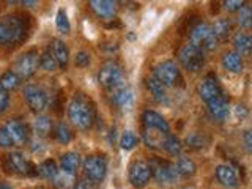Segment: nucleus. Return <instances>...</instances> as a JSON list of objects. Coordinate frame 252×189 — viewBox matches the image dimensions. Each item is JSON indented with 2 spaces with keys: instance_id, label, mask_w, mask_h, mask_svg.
<instances>
[{
  "instance_id": "obj_1",
  "label": "nucleus",
  "mask_w": 252,
  "mask_h": 189,
  "mask_svg": "<svg viewBox=\"0 0 252 189\" xmlns=\"http://www.w3.org/2000/svg\"><path fill=\"white\" fill-rule=\"evenodd\" d=\"M68 118L77 129H90L94 122V106L90 98L84 96L82 93L76 94L68 104Z\"/></svg>"
},
{
  "instance_id": "obj_2",
  "label": "nucleus",
  "mask_w": 252,
  "mask_h": 189,
  "mask_svg": "<svg viewBox=\"0 0 252 189\" xmlns=\"http://www.w3.org/2000/svg\"><path fill=\"white\" fill-rule=\"evenodd\" d=\"M26 36V22L18 14L0 18V46L16 44Z\"/></svg>"
},
{
  "instance_id": "obj_3",
  "label": "nucleus",
  "mask_w": 252,
  "mask_h": 189,
  "mask_svg": "<svg viewBox=\"0 0 252 189\" xmlns=\"http://www.w3.org/2000/svg\"><path fill=\"white\" fill-rule=\"evenodd\" d=\"M98 82L106 90H117L125 84V73L122 66L115 62H106L102 63L98 71Z\"/></svg>"
},
{
  "instance_id": "obj_4",
  "label": "nucleus",
  "mask_w": 252,
  "mask_h": 189,
  "mask_svg": "<svg viewBox=\"0 0 252 189\" xmlns=\"http://www.w3.org/2000/svg\"><path fill=\"white\" fill-rule=\"evenodd\" d=\"M178 60L185 69L191 71V73H199L205 65V54L202 47L188 43L180 49Z\"/></svg>"
},
{
  "instance_id": "obj_5",
  "label": "nucleus",
  "mask_w": 252,
  "mask_h": 189,
  "mask_svg": "<svg viewBox=\"0 0 252 189\" xmlns=\"http://www.w3.org/2000/svg\"><path fill=\"white\" fill-rule=\"evenodd\" d=\"M153 77L158 79L164 87H177L183 81V79H181L180 68L177 66V63L172 60L158 63L153 69Z\"/></svg>"
},
{
  "instance_id": "obj_6",
  "label": "nucleus",
  "mask_w": 252,
  "mask_h": 189,
  "mask_svg": "<svg viewBox=\"0 0 252 189\" xmlns=\"http://www.w3.org/2000/svg\"><path fill=\"white\" fill-rule=\"evenodd\" d=\"M84 175L92 183H101L107 175V159L98 155L87 156L82 162Z\"/></svg>"
},
{
  "instance_id": "obj_7",
  "label": "nucleus",
  "mask_w": 252,
  "mask_h": 189,
  "mask_svg": "<svg viewBox=\"0 0 252 189\" xmlns=\"http://www.w3.org/2000/svg\"><path fill=\"white\" fill-rule=\"evenodd\" d=\"M189 43L202 47L203 51H213V49H216L219 41L216 39V36L213 35L211 27L208 24L200 22V24H197L191 30V33H189Z\"/></svg>"
},
{
  "instance_id": "obj_8",
  "label": "nucleus",
  "mask_w": 252,
  "mask_h": 189,
  "mask_svg": "<svg viewBox=\"0 0 252 189\" xmlns=\"http://www.w3.org/2000/svg\"><path fill=\"white\" fill-rule=\"evenodd\" d=\"M22 94L30 110L35 114L44 112L47 106H49V96H47V93L38 85H26L22 90Z\"/></svg>"
},
{
  "instance_id": "obj_9",
  "label": "nucleus",
  "mask_w": 252,
  "mask_h": 189,
  "mask_svg": "<svg viewBox=\"0 0 252 189\" xmlns=\"http://www.w3.org/2000/svg\"><path fill=\"white\" fill-rule=\"evenodd\" d=\"M38 66H39L38 52L36 51H27V52H24L18 60H16L11 71L18 74L22 81V79H29V77L33 76L36 73Z\"/></svg>"
},
{
  "instance_id": "obj_10",
  "label": "nucleus",
  "mask_w": 252,
  "mask_h": 189,
  "mask_svg": "<svg viewBox=\"0 0 252 189\" xmlns=\"http://www.w3.org/2000/svg\"><path fill=\"white\" fill-rule=\"evenodd\" d=\"M150 169H152V177L158 181V183H173L180 178L175 162L162 161V159H155L153 162H148Z\"/></svg>"
},
{
  "instance_id": "obj_11",
  "label": "nucleus",
  "mask_w": 252,
  "mask_h": 189,
  "mask_svg": "<svg viewBox=\"0 0 252 189\" xmlns=\"http://www.w3.org/2000/svg\"><path fill=\"white\" fill-rule=\"evenodd\" d=\"M128 177H129V183L134 188L147 186L150 183V180H152V169H150V164L144 159L132 161L128 169Z\"/></svg>"
},
{
  "instance_id": "obj_12",
  "label": "nucleus",
  "mask_w": 252,
  "mask_h": 189,
  "mask_svg": "<svg viewBox=\"0 0 252 189\" xmlns=\"http://www.w3.org/2000/svg\"><path fill=\"white\" fill-rule=\"evenodd\" d=\"M6 162L10 165V170L19 173V175H27V177L36 175V167L19 152H11L6 156Z\"/></svg>"
},
{
  "instance_id": "obj_13",
  "label": "nucleus",
  "mask_w": 252,
  "mask_h": 189,
  "mask_svg": "<svg viewBox=\"0 0 252 189\" xmlns=\"http://www.w3.org/2000/svg\"><path fill=\"white\" fill-rule=\"evenodd\" d=\"M142 123H144L145 129L150 131H158V132H162V134H167L170 132V125L165 118L156 112V110H145L142 114Z\"/></svg>"
},
{
  "instance_id": "obj_14",
  "label": "nucleus",
  "mask_w": 252,
  "mask_h": 189,
  "mask_svg": "<svg viewBox=\"0 0 252 189\" xmlns=\"http://www.w3.org/2000/svg\"><path fill=\"white\" fill-rule=\"evenodd\" d=\"M197 92H199V96H200L202 101L208 102L213 98L219 96V94L222 93V89H220L218 77L215 74H208V76H205L202 79V82L199 84V89H197Z\"/></svg>"
},
{
  "instance_id": "obj_15",
  "label": "nucleus",
  "mask_w": 252,
  "mask_h": 189,
  "mask_svg": "<svg viewBox=\"0 0 252 189\" xmlns=\"http://www.w3.org/2000/svg\"><path fill=\"white\" fill-rule=\"evenodd\" d=\"M207 110H208V114H210V117L213 118V120L224 122L227 118V115H228V110H230V107H228V99L224 96V93H220L219 96L208 101L207 102Z\"/></svg>"
},
{
  "instance_id": "obj_16",
  "label": "nucleus",
  "mask_w": 252,
  "mask_h": 189,
  "mask_svg": "<svg viewBox=\"0 0 252 189\" xmlns=\"http://www.w3.org/2000/svg\"><path fill=\"white\" fill-rule=\"evenodd\" d=\"M5 128L8 134H10L14 145H22L29 140V129L21 120H8Z\"/></svg>"
},
{
  "instance_id": "obj_17",
  "label": "nucleus",
  "mask_w": 252,
  "mask_h": 189,
  "mask_svg": "<svg viewBox=\"0 0 252 189\" xmlns=\"http://www.w3.org/2000/svg\"><path fill=\"white\" fill-rule=\"evenodd\" d=\"M89 5L92 11L101 19H112L117 14V2L112 0H92Z\"/></svg>"
},
{
  "instance_id": "obj_18",
  "label": "nucleus",
  "mask_w": 252,
  "mask_h": 189,
  "mask_svg": "<svg viewBox=\"0 0 252 189\" xmlns=\"http://www.w3.org/2000/svg\"><path fill=\"white\" fill-rule=\"evenodd\" d=\"M216 178L222 186L225 188H236L238 186V177L233 167L227 164H219L216 167Z\"/></svg>"
},
{
  "instance_id": "obj_19",
  "label": "nucleus",
  "mask_w": 252,
  "mask_h": 189,
  "mask_svg": "<svg viewBox=\"0 0 252 189\" xmlns=\"http://www.w3.org/2000/svg\"><path fill=\"white\" fill-rule=\"evenodd\" d=\"M52 55L55 62H57V66L62 69H66L68 68V63H69V49L65 41L62 39H54L52 41Z\"/></svg>"
},
{
  "instance_id": "obj_20",
  "label": "nucleus",
  "mask_w": 252,
  "mask_h": 189,
  "mask_svg": "<svg viewBox=\"0 0 252 189\" xmlns=\"http://www.w3.org/2000/svg\"><path fill=\"white\" fill-rule=\"evenodd\" d=\"M79 165H81V156L76 152H66L60 156V167L62 172L68 173V175H73L77 172Z\"/></svg>"
},
{
  "instance_id": "obj_21",
  "label": "nucleus",
  "mask_w": 252,
  "mask_h": 189,
  "mask_svg": "<svg viewBox=\"0 0 252 189\" xmlns=\"http://www.w3.org/2000/svg\"><path fill=\"white\" fill-rule=\"evenodd\" d=\"M159 148L172 156H180L181 150H183V145H181V140L177 136H173L172 132H169V134H164L162 136Z\"/></svg>"
},
{
  "instance_id": "obj_22",
  "label": "nucleus",
  "mask_w": 252,
  "mask_h": 189,
  "mask_svg": "<svg viewBox=\"0 0 252 189\" xmlns=\"http://www.w3.org/2000/svg\"><path fill=\"white\" fill-rule=\"evenodd\" d=\"M112 101L117 107L120 109H128L132 104V92L128 85H123L120 89L112 92Z\"/></svg>"
},
{
  "instance_id": "obj_23",
  "label": "nucleus",
  "mask_w": 252,
  "mask_h": 189,
  "mask_svg": "<svg viewBox=\"0 0 252 189\" xmlns=\"http://www.w3.org/2000/svg\"><path fill=\"white\" fill-rule=\"evenodd\" d=\"M222 65L227 71H230L233 74H240L244 65H243V57L240 54H236L235 51L225 52L222 55Z\"/></svg>"
},
{
  "instance_id": "obj_24",
  "label": "nucleus",
  "mask_w": 252,
  "mask_h": 189,
  "mask_svg": "<svg viewBox=\"0 0 252 189\" xmlns=\"http://www.w3.org/2000/svg\"><path fill=\"white\" fill-rule=\"evenodd\" d=\"M175 167H177V172L181 178H191L195 175V172H197L195 162L188 156H180L178 161L175 162Z\"/></svg>"
},
{
  "instance_id": "obj_25",
  "label": "nucleus",
  "mask_w": 252,
  "mask_h": 189,
  "mask_svg": "<svg viewBox=\"0 0 252 189\" xmlns=\"http://www.w3.org/2000/svg\"><path fill=\"white\" fill-rule=\"evenodd\" d=\"M233 47L235 52L240 55H248L251 52L252 47V38L249 33H244V32H238L233 36Z\"/></svg>"
},
{
  "instance_id": "obj_26",
  "label": "nucleus",
  "mask_w": 252,
  "mask_h": 189,
  "mask_svg": "<svg viewBox=\"0 0 252 189\" xmlns=\"http://www.w3.org/2000/svg\"><path fill=\"white\" fill-rule=\"evenodd\" d=\"M59 165L54 159H46L36 167V175H39L41 178L46 180H54L55 177L59 175Z\"/></svg>"
},
{
  "instance_id": "obj_27",
  "label": "nucleus",
  "mask_w": 252,
  "mask_h": 189,
  "mask_svg": "<svg viewBox=\"0 0 252 189\" xmlns=\"http://www.w3.org/2000/svg\"><path fill=\"white\" fill-rule=\"evenodd\" d=\"M211 32H213V35L216 36L218 41H224V39L228 38V35H230V32H232V24L228 19L225 18H220L215 22V26L211 27Z\"/></svg>"
},
{
  "instance_id": "obj_28",
  "label": "nucleus",
  "mask_w": 252,
  "mask_h": 189,
  "mask_svg": "<svg viewBox=\"0 0 252 189\" xmlns=\"http://www.w3.org/2000/svg\"><path fill=\"white\" fill-rule=\"evenodd\" d=\"M54 128V125H52V120L49 117H46V115H38L35 120H33V129H35V134L39 137H44L47 136Z\"/></svg>"
},
{
  "instance_id": "obj_29",
  "label": "nucleus",
  "mask_w": 252,
  "mask_h": 189,
  "mask_svg": "<svg viewBox=\"0 0 252 189\" xmlns=\"http://www.w3.org/2000/svg\"><path fill=\"white\" fill-rule=\"evenodd\" d=\"M147 89L150 90V93L153 94V98L156 101L162 102L165 99V87L158 81V79H155L153 76L147 77Z\"/></svg>"
},
{
  "instance_id": "obj_30",
  "label": "nucleus",
  "mask_w": 252,
  "mask_h": 189,
  "mask_svg": "<svg viewBox=\"0 0 252 189\" xmlns=\"http://www.w3.org/2000/svg\"><path fill=\"white\" fill-rule=\"evenodd\" d=\"M21 85V77L13 73V71H6L2 76H0V87L5 89L6 92L16 90Z\"/></svg>"
},
{
  "instance_id": "obj_31",
  "label": "nucleus",
  "mask_w": 252,
  "mask_h": 189,
  "mask_svg": "<svg viewBox=\"0 0 252 189\" xmlns=\"http://www.w3.org/2000/svg\"><path fill=\"white\" fill-rule=\"evenodd\" d=\"M54 136H55V140L59 142V144H69L71 140H73V132L68 128V125L65 123H59L57 126L54 128Z\"/></svg>"
},
{
  "instance_id": "obj_32",
  "label": "nucleus",
  "mask_w": 252,
  "mask_h": 189,
  "mask_svg": "<svg viewBox=\"0 0 252 189\" xmlns=\"http://www.w3.org/2000/svg\"><path fill=\"white\" fill-rule=\"evenodd\" d=\"M39 66H41L44 71H47V73H52V71L57 69V62H55L51 49H46L41 55H39Z\"/></svg>"
},
{
  "instance_id": "obj_33",
  "label": "nucleus",
  "mask_w": 252,
  "mask_h": 189,
  "mask_svg": "<svg viewBox=\"0 0 252 189\" xmlns=\"http://www.w3.org/2000/svg\"><path fill=\"white\" fill-rule=\"evenodd\" d=\"M139 144V137H137V134L136 132H132V131H125L122 134V137H120V147L123 150H126V152H129V150L132 148H136V145Z\"/></svg>"
},
{
  "instance_id": "obj_34",
  "label": "nucleus",
  "mask_w": 252,
  "mask_h": 189,
  "mask_svg": "<svg viewBox=\"0 0 252 189\" xmlns=\"http://www.w3.org/2000/svg\"><path fill=\"white\" fill-rule=\"evenodd\" d=\"M238 24L243 29H251L252 26V10L248 3H244L238 11Z\"/></svg>"
},
{
  "instance_id": "obj_35",
  "label": "nucleus",
  "mask_w": 252,
  "mask_h": 189,
  "mask_svg": "<svg viewBox=\"0 0 252 189\" xmlns=\"http://www.w3.org/2000/svg\"><path fill=\"white\" fill-rule=\"evenodd\" d=\"M55 26H57V30L60 33H63V35L69 33L71 26H69V21H68V16H66L65 10H59L57 14H55Z\"/></svg>"
},
{
  "instance_id": "obj_36",
  "label": "nucleus",
  "mask_w": 252,
  "mask_h": 189,
  "mask_svg": "<svg viewBox=\"0 0 252 189\" xmlns=\"http://www.w3.org/2000/svg\"><path fill=\"white\" fill-rule=\"evenodd\" d=\"M54 186L57 189H71L73 185V175H68L65 172H59V175L54 178Z\"/></svg>"
},
{
  "instance_id": "obj_37",
  "label": "nucleus",
  "mask_w": 252,
  "mask_h": 189,
  "mask_svg": "<svg viewBox=\"0 0 252 189\" xmlns=\"http://www.w3.org/2000/svg\"><path fill=\"white\" fill-rule=\"evenodd\" d=\"M186 144H188V145H191V147L195 148V150H200V148L205 145V137H203V134H199V132L189 134V136L186 137Z\"/></svg>"
},
{
  "instance_id": "obj_38",
  "label": "nucleus",
  "mask_w": 252,
  "mask_h": 189,
  "mask_svg": "<svg viewBox=\"0 0 252 189\" xmlns=\"http://www.w3.org/2000/svg\"><path fill=\"white\" fill-rule=\"evenodd\" d=\"M92 63V55L89 52H85V51H79L76 54V66L79 68H85V66H89Z\"/></svg>"
},
{
  "instance_id": "obj_39",
  "label": "nucleus",
  "mask_w": 252,
  "mask_h": 189,
  "mask_svg": "<svg viewBox=\"0 0 252 189\" xmlns=\"http://www.w3.org/2000/svg\"><path fill=\"white\" fill-rule=\"evenodd\" d=\"M14 144H13V140L10 137V134H8L6 128L5 126H0V147L2 148H11Z\"/></svg>"
},
{
  "instance_id": "obj_40",
  "label": "nucleus",
  "mask_w": 252,
  "mask_h": 189,
  "mask_svg": "<svg viewBox=\"0 0 252 189\" xmlns=\"http://www.w3.org/2000/svg\"><path fill=\"white\" fill-rule=\"evenodd\" d=\"M8 107H10V92L0 87V114L6 112Z\"/></svg>"
},
{
  "instance_id": "obj_41",
  "label": "nucleus",
  "mask_w": 252,
  "mask_h": 189,
  "mask_svg": "<svg viewBox=\"0 0 252 189\" xmlns=\"http://www.w3.org/2000/svg\"><path fill=\"white\" fill-rule=\"evenodd\" d=\"M222 5H224L225 11L233 13V11H240V8L244 5V2H241V0H227V2H224Z\"/></svg>"
},
{
  "instance_id": "obj_42",
  "label": "nucleus",
  "mask_w": 252,
  "mask_h": 189,
  "mask_svg": "<svg viewBox=\"0 0 252 189\" xmlns=\"http://www.w3.org/2000/svg\"><path fill=\"white\" fill-rule=\"evenodd\" d=\"M244 144H246L248 152H251V148H252V136H251V131L244 132Z\"/></svg>"
},
{
  "instance_id": "obj_43",
  "label": "nucleus",
  "mask_w": 252,
  "mask_h": 189,
  "mask_svg": "<svg viewBox=\"0 0 252 189\" xmlns=\"http://www.w3.org/2000/svg\"><path fill=\"white\" fill-rule=\"evenodd\" d=\"M71 189H93L87 181H79V183H76Z\"/></svg>"
},
{
  "instance_id": "obj_44",
  "label": "nucleus",
  "mask_w": 252,
  "mask_h": 189,
  "mask_svg": "<svg viewBox=\"0 0 252 189\" xmlns=\"http://www.w3.org/2000/svg\"><path fill=\"white\" fill-rule=\"evenodd\" d=\"M21 5H24V6H29V8H32V6H36L38 3H36V2H29V0H24V2H21Z\"/></svg>"
},
{
  "instance_id": "obj_45",
  "label": "nucleus",
  "mask_w": 252,
  "mask_h": 189,
  "mask_svg": "<svg viewBox=\"0 0 252 189\" xmlns=\"http://www.w3.org/2000/svg\"><path fill=\"white\" fill-rule=\"evenodd\" d=\"M0 189H13V186L5 183V181H0Z\"/></svg>"
},
{
  "instance_id": "obj_46",
  "label": "nucleus",
  "mask_w": 252,
  "mask_h": 189,
  "mask_svg": "<svg viewBox=\"0 0 252 189\" xmlns=\"http://www.w3.org/2000/svg\"><path fill=\"white\" fill-rule=\"evenodd\" d=\"M32 189H41V188H32Z\"/></svg>"
}]
</instances>
